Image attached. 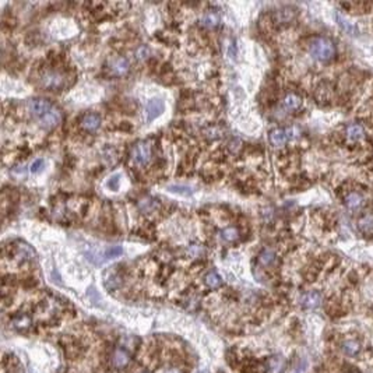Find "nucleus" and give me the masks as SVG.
<instances>
[{"mask_svg":"<svg viewBox=\"0 0 373 373\" xmlns=\"http://www.w3.org/2000/svg\"><path fill=\"white\" fill-rule=\"evenodd\" d=\"M309 54H312L316 60L328 63L336 58L337 49L332 40H328L326 36H314L309 42Z\"/></svg>","mask_w":373,"mask_h":373,"instance_id":"obj_1","label":"nucleus"},{"mask_svg":"<svg viewBox=\"0 0 373 373\" xmlns=\"http://www.w3.org/2000/svg\"><path fill=\"white\" fill-rule=\"evenodd\" d=\"M40 82H41V86L44 88L60 90L66 84V77H64V74H62L60 72L48 70L45 73H42Z\"/></svg>","mask_w":373,"mask_h":373,"instance_id":"obj_2","label":"nucleus"},{"mask_svg":"<svg viewBox=\"0 0 373 373\" xmlns=\"http://www.w3.org/2000/svg\"><path fill=\"white\" fill-rule=\"evenodd\" d=\"M132 160L137 164V165H146L150 162L151 160V146L146 142H138L133 147L132 151Z\"/></svg>","mask_w":373,"mask_h":373,"instance_id":"obj_3","label":"nucleus"},{"mask_svg":"<svg viewBox=\"0 0 373 373\" xmlns=\"http://www.w3.org/2000/svg\"><path fill=\"white\" fill-rule=\"evenodd\" d=\"M52 109H54V106H52L50 101H48L45 98H34V100L28 101V112L35 118H44Z\"/></svg>","mask_w":373,"mask_h":373,"instance_id":"obj_4","label":"nucleus"},{"mask_svg":"<svg viewBox=\"0 0 373 373\" xmlns=\"http://www.w3.org/2000/svg\"><path fill=\"white\" fill-rule=\"evenodd\" d=\"M130 354L126 348L123 346H116L110 356V364L115 369H124L129 365Z\"/></svg>","mask_w":373,"mask_h":373,"instance_id":"obj_5","label":"nucleus"},{"mask_svg":"<svg viewBox=\"0 0 373 373\" xmlns=\"http://www.w3.org/2000/svg\"><path fill=\"white\" fill-rule=\"evenodd\" d=\"M109 70L116 77H122V76L128 74L130 70L129 60L126 58H123V56L114 58V59H110V62H109Z\"/></svg>","mask_w":373,"mask_h":373,"instance_id":"obj_6","label":"nucleus"},{"mask_svg":"<svg viewBox=\"0 0 373 373\" xmlns=\"http://www.w3.org/2000/svg\"><path fill=\"white\" fill-rule=\"evenodd\" d=\"M344 204H346V210L355 212V211H360L364 207L365 198H364V196L360 194V192H350L346 196V198H344Z\"/></svg>","mask_w":373,"mask_h":373,"instance_id":"obj_7","label":"nucleus"},{"mask_svg":"<svg viewBox=\"0 0 373 373\" xmlns=\"http://www.w3.org/2000/svg\"><path fill=\"white\" fill-rule=\"evenodd\" d=\"M292 129H282V128H278V129H274L270 133V142H272V146L276 147H281L284 146L285 142H288L292 137Z\"/></svg>","mask_w":373,"mask_h":373,"instance_id":"obj_8","label":"nucleus"},{"mask_svg":"<svg viewBox=\"0 0 373 373\" xmlns=\"http://www.w3.org/2000/svg\"><path fill=\"white\" fill-rule=\"evenodd\" d=\"M164 109H165V105H164L162 100H160V98L150 100L147 102V108H146V110H147V120L152 122L154 119H156L158 116L162 114Z\"/></svg>","mask_w":373,"mask_h":373,"instance_id":"obj_9","label":"nucleus"},{"mask_svg":"<svg viewBox=\"0 0 373 373\" xmlns=\"http://www.w3.org/2000/svg\"><path fill=\"white\" fill-rule=\"evenodd\" d=\"M296 14H298V12L294 7H282L274 13V21L277 24H288V22L295 20Z\"/></svg>","mask_w":373,"mask_h":373,"instance_id":"obj_10","label":"nucleus"},{"mask_svg":"<svg viewBox=\"0 0 373 373\" xmlns=\"http://www.w3.org/2000/svg\"><path fill=\"white\" fill-rule=\"evenodd\" d=\"M62 120V112L59 109H52L50 112H48L46 115L41 118V126L45 129H52L54 126H58Z\"/></svg>","mask_w":373,"mask_h":373,"instance_id":"obj_11","label":"nucleus"},{"mask_svg":"<svg viewBox=\"0 0 373 373\" xmlns=\"http://www.w3.org/2000/svg\"><path fill=\"white\" fill-rule=\"evenodd\" d=\"M322 304V295L318 291L306 292L305 295L300 298V305L306 309H314Z\"/></svg>","mask_w":373,"mask_h":373,"instance_id":"obj_12","label":"nucleus"},{"mask_svg":"<svg viewBox=\"0 0 373 373\" xmlns=\"http://www.w3.org/2000/svg\"><path fill=\"white\" fill-rule=\"evenodd\" d=\"M101 126V116L98 114H86L82 118V128L87 132H94Z\"/></svg>","mask_w":373,"mask_h":373,"instance_id":"obj_13","label":"nucleus"},{"mask_svg":"<svg viewBox=\"0 0 373 373\" xmlns=\"http://www.w3.org/2000/svg\"><path fill=\"white\" fill-rule=\"evenodd\" d=\"M358 226H360V231L362 234H366V235H370L373 234V212L372 211H368L365 214H362L358 221Z\"/></svg>","mask_w":373,"mask_h":373,"instance_id":"obj_14","label":"nucleus"},{"mask_svg":"<svg viewBox=\"0 0 373 373\" xmlns=\"http://www.w3.org/2000/svg\"><path fill=\"white\" fill-rule=\"evenodd\" d=\"M346 136L350 142H360L365 137V129L360 124H350L346 129Z\"/></svg>","mask_w":373,"mask_h":373,"instance_id":"obj_15","label":"nucleus"},{"mask_svg":"<svg viewBox=\"0 0 373 373\" xmlns=\"http://www.w3.org/2000/svg\"><path fill=\"white\" fill-rule=\"evenodd\" d=\"M341 350L348 356H356L360 351V342L358 340L348 338L341 344Z\"/></svg>","mask_w":373,"mask_h":373,"instance_id":"obj_16","label":"nucleus"},{"mask_svg":"<svg viewBox=\"0 0 373 373\" xmlns=\"http://www.w3.org/2000/svg\"><path fill=\"white\" fill-rule=\"evenodd\" d=\"M276 260H277V254H276V252L272 250V249H268V248H266L263 250L258 253V263L263 266V267H270L276 263Z\"/></svg>","mask_w":373,"mask_h":373,"instance_id":"obj_17","label":"nucleus"},{"mask_svg":"<svg viewBox=\"0 0 373 373\" xmlns=\"http://www.w3.org/2000/svg\"><path fill=\"white\" fill-rule=\"evenodd\" d=\"M300 105H302V98L299 95L294 94V92L288 94L284 98V108L286 110H290V112L298 110L300 108Z\"/></svg>","mask_w":373,"mask_h":373,"instance_id":"obj_18","label":"nucleus"},{"mask_svg":"<svg viewBox=\"0 0 373 373\" xmlns=\"http://www.w3.org/2000/svg\"><path fill=\"white\" fill-rule=\"evenodd\" d=\"M218 22H220V16L216 12H207V13L203 14V17L200 18V24L204 26V27H217Z\"/></svg>","mask_w":373,"mask_h":373,"instance_id":"obj_19","label":"nucleus"},{"mask_svg":"<svg viewBox=\"0 0 373 373\" xmlns=\"http://www.w3.org/2000/svg\"><path fill=\"white\" fill-rule=\"evenodd\" d=\"M34 250L28 246V244H21L20 246H17V250H16V258L21 260V262H28L31 258H34Z\"/></svg>","mask_w":373,"mask_h":373,"instance_id":"obj_20","label":"nucleus"},{"mask_svg":"<svg viewBox=\"0 0 373 373\" xmlns=\"http://www.w3.org/2000/svg\"><path fill=\"white\" fill-rule=\"evenodd\" d=\"M31 323H32V320L30 319V316H27V314H18L13 319L14 327L18 330H26L31 326Z\"/></svg>","mask_w":373,"mask_h":373,"instance_id":"obj_21","label":"nucleus"},{"mask_svg":"<svg viewBox=\"0 0 373 373\" xmlns=\"http://www.w3.org/2000/svg\"><path fill=\"white\" fill-rule=\"evenodd\" d=\"M204 282L207 284V286H210V288H218V286H221V284H222V278L218 276V272H210L204 277Z\"/></svg>","mask_w":373,"mask_h":373,"instance_id":"obj_22","label":"nucleus"},{"mask_svg":"<svg viewBox=\"0 0 373 373\" xmlns=\"http://www.w3.org/2000/svg\"><path fill=\"white\" fill-rule=\"evenodd\" d=\"M221 238L224 239L225 242H235L239 239V231H238L236 228H234V226H230V228H225L221 231Z\"/></svg>","mask_w":373,"mask_h":373,"instance_id":"obj_23","label":"nucleus"},{"mask_svg":"<svg viewBox=\"0 0 373 373\" xmlns=\"http://www.w3.org/2000/svg\"><path fill=\"white\" fill-rule=\"evenodd\" d=\"M168 190L178 193V194H182V196H190L193 193V189L186 184H170V186H168Z\"/></svg>","mask_w":373,"mask_h":373,"instance_id":"obj_24","label":"nucleus"},{"mask_svg":"<svg viewBox=\"0 0 373 373\" xmlns=\"http://www.w3.org/2000/svg\"><path fill=\"white\" fill-rule=\"evenodd\" d=\"M156 198H151V197H147V198H144L142 200L140 203H138V207H140V210L144 211V212H150V211H152L156 207Z\"/></svg>","mask_w":373,"mask_h":373,"instance_id":"obj_25","label":"nucleus"},{"mask_svg":"<svg viewBox=\"0 0 373 373\" xmlns=\"http://www.w3.org/2000/svg\"><path fill=\"white\" fill-rule=\"evenodd\" d=\"M268 369H270V372L272 373H281L282 372V369H284V360H281L280 356L272 358V360L268 362Z\"/></svg>","mask_w":373,"mask_h":373,"instance_id":"obj_26","label":"nucleus"},{"mask_svg":"<svg viewBox=\"0 0 373 373\" xmlns=\"http://www.w3.org/2000/svg\"><path fill=\"white\" fill-rule=\"evenodd\" d=\"M122 253H123V249L120 248V246H110V248H108V249L105 250L104 256H105L106 260H110V258H119Z\"/></svg>","mask_w":373,"mask_h":373,"instance_id":"obj_27","label":"nucleus"},{"mask_svg":"<svg viewBox=\"0 0 373 373\" xmlns=\"http://www.w3.org/2000/svg\"><path fill=\"white\" fill-rule=\"evenodd\" d=\"M119 184H120V175H118V174L109 178L108 182H106V186L110 190H118L119 189Z\"/></svg>","mask_w":373,"mask_h":373,"instance_id":"obj_28","label":"nucleus"},{"mask_svg":"<svg viewBox=\"0 0 373 373\" xmlns=\"http://www.w3.org/2000/svg\"><path fill=\"white\" fill-rule=\"evenodd\" d=\"M150 54V48L146 46V45H142L136 50V58L138 60H142V59H146V58H148Z\"/></svg>","mask_w":373,"mask_h":373,"instance_id":"obj_29","label":"nucleus"},{"mask_svg":"<svg viewBox=\"0 0 373 373\" xmlns=\"http://www.w3.org/2000/svg\"><path fill=\"white\" fill-rule=\"evenodd\" d=\"M156 373H184L182 369H179L176 366H164L156 369Z\"/></svg>","mask_w":373,"mask_h":373,"instance_id":"obj_30","label":"nucleus"},{"mask_svg":"<svg viewBox=\"0 0 373 373\" xmlns=\"http://www.w3.org/2000/svg\"><path fill=\"white\" fill-rule=\"evenodd\" d=\"M42 166H44V160L38 158V160H35L34 162L31 164V172L32 174H38L42 170Z\"/></svg>","mask_w":373,"mask_h":373,"instance_id":"obj_31","label":"nucleus"}]
</instances>
